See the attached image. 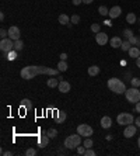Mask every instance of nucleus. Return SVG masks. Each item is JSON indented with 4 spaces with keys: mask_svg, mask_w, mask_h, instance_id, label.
Returning <instances> with one entry per match:
<instances>
[{
    "mask_svg": "<svg viewBox=\"0 0 140 156\" xmlns=\"http://www.w3.org/2000/svg\"><path fill=\"white\" fill-rule=\"evenodd\" d=\"M58 20H59V23H60V24H63V26H66V24H69V23H70V17L67 16V14H60Z\"/></svg>",
    "mask_w": 140,
    "mask_h": 156,
    "instance_id": "21",
    "label": "nucleus"
},
{
    "mask_svg": "<svg viewBox=\"0 0 140 156\" xmlns=\"http://www.w3.org/2000/svg\"><path fill=\"white\" fill-rule=\"evenodd\" d=\"M67 59V55L66 54H60V61H66Z\"/></svg>",
    "mask_w": 140,
    "mask_h": 156,
    "instance_id": "41",
    "label": "nucleus"
},
{
    "mask_svg": "<svg viewBox=\"0 0 140 156\" xmlns=\"http://www.w3.org/2000/svg\"><path fill=\"white\" fill-rule=\"evenodd\" d=\"M20 28L16 27V26H11L9 28V38H11L13 41H17V39H20Z\"/></svg>",
    "mask_w": 140,
    "mask_h": 156,
    "instance_id": "9",
    "label": "nucleus"
},
{
    "mask_svg": "<svg viewBox=\"0 0 140 156\" xmlns=\"http://www.w3.org/2000/svg\"><path fill=\"white\" fill-rule=\"evenodd\" d=\"M87 73H88L90 76H97L98 73H100V68H98L97 65H92V66H90V68H88Z\"/></svg>",
    "mask_w": 140,
    "mask_h": 156,
    "instance_id": "18",
    "label": "nucleus"
},
{
    "mask_svg": "<svg viewBox=\"0 0 140 156\" xmlns=\"http://www.w3.org/2000/svg\"><path fill=\"white\" fill-rule=\"evenodd\" d=\"M98 11H100V14H101V16H108V14H109V9H107L105 6H100Z\"/></svg>",
    "mask_w": 140,
    "mask_h": 156,
    "instance_id": "28",
    "label": "nucleus"
},
{
    "mask_svg": "<svg viewBox=\"0 0 140 156\" xmlns=\"http://www.w3.org/2000/svg\"><path fill=\"white\" fill-rule=\"evenodd\" d=\"M128 52H129V56L130 58H139L140 56V49H139V47H132V48L129 49V51H128Z\"/></svg>",
    "mask_w": 140,
    "mask_h": 156,
    "instance_id": "16",
    "label": "nucleus"
},
{
    "mask_svg": "<svg viewBox=\"0 0 140 156\" xmlns=\"http://www.w3.org/2000/svg\"><path fill=\"white\" fill-rule=\"evenodd\" d=\"M139 31H140V30H139Z\"/></svg>",
    "mask_w": 140,
    "mask_h": 156,
    "instance_id": "50",
    "label": "nucleus"
},
{
    "mask_svg": "<svg viewBox=\"0 0 140 156\" xmlns=\"http://www.w3.org/2000/svg\"><path fill=\"white\" fill-rule=\"evenodd\" d=\"M135 108H136V111L140 114V101H137L136 103V106H135Z\"/></svg>",
    "mask_w": 140,
    "mask_h": 156,
    "instance_id": "40",
    "label": "nucleus"
},
{
    "mask_svg": "<svg viewBox=\"0 0 140 156\" xmlns=\"http://www.w3.org/2000/svg\"><path fill=\"white\" fill-rule=\"evenodd\" d=\"M67 68H69V66H67V63H66V61H60L59 63H58V69H59L60 72H66Z\"/></svg>",
    "mask_w": 140,
    "mask_h": 156,
    "instance_id": "24",
    "label": "nucleus"
},
{
    "mask_svg": "<svg viewBox=\"0 0 140 156\" xmlns=\"http://www.w3.org/2000/svg\"><path fill=\"white\" fill-rule=\"evenodd\" d=\"M0 20H1V21L4 20V14H3V13H0Z\"/></svg>",
    "mask_w": 140,
    "mask_h": 156,
    "instance_id": "46",
    "label": "nucleus"
},
{
    "mask_svg": "<svg viewBox=\"0 0 140 156\" xmlns=\"http://www.w3.org/2000/svg\"><path fill=\"white\" fill-rule=\"evenodd\" d=\"M95 41H97L98 45H107V42L109 41V38H108V35L105 34V32H97L95 34Z\"/></svg>",
    "mask_w": 140,
    "mask_h": 156,
    "instance_id": "10",
    "label": "nucleus"
},
{
    "mask_svg": "<svg viewBox=\"0 0 140 156\" xmlns=\"http://www.w3.org/2000/svg\"><path fill=\"white\" fill-rule=\"evenodd\" d=\"M92 132H94V129H92V127H90L88 124H80L79 127H77V134H80L81 136H86V138H88V136H91Z\"/></svg>",
    "mask_w": 140,
    "mask_h": 156,
    "instance_id": "7",
    "label": "nucleus"
},
{
    "mask_svg": "<svg viewBox=\"0 0 140 156\" xmlns=\"http://www.w3.org/2000/svg\"><path fill=\"white\" fill-rule=\"evenodd\" d=\"M126 23H128V24H135V23H137L136 14H133V13H129V14L126 16Z\"/></svg>",
    "mask_w": 140,
    "mask_h": 156,
    "instance_id": "22",
    "label": "nucleus"
},
{
    "mask_svg": "<svg viewBox=\"0 0 140 156\" xmlns=\"http://www.w3.org/2000/svg\"><path fill=\"white\" fill-rule=\"evenodd\" d=\"M92 144H94V142H92V139L90 138V136H88V138H86V139H84V142H83V145L86 146V149H88V148H92Z\"/></svg>",
    "mask_w": 140,
    "mask_h": 156,
    "instance_id": "29",
    "label": "nucleus"
},
{
    "mask_svg": "<svg viewBox=\"0 0 140 156\" xmlns=\"http://www.w3.org/2000/svg\"><path fill=\"white\" fill-rule=\"evenodd\" d=\"M100 24H98V23H94V24H91V31L92 32H95V34H97V32H100Z\"/></svg>",
    "mask_w": 140,
    "mask_h": 156,
    "instance_id": "33",
    "label": "nucleus"
},
{
    "mask_svg": "<svg viewBox=\"0 0 140 156\" xmlns=\"http://www.w3.org/2000/svg\"><path fill=\"white\" fill-rule=\"evenodd\" d=\"M60 70L59 69H53V68H48V66H35V65H30V66H25L22 68L21 72H20V76H21L24 80H31L35 76L38 75H49V76H56L59 75Z\"/></svg>",
    "mask_w": 140,
    "mask_h": 156,
    "instance_id": "1",
    "label": "nucleus"
},
{
    "mask_svg": "<svg viewBox=\"0 0 140 156\" xmlns=\"http://www.w3.org/2000/svg\"><path fill=\"white\" fill-rule=\"evenodd\" d=\"M135 124H136V127H140V117H137L135 120Z\"/></svg>",
    "mask_w": 140,
    "mask_h": 156,
    "instance_id": "43",
    "label": "nucleus"
},
{
    "mask_svg": "<svg viewBox=\"0 0 140 156\" xmlns=\"http://www.w3.org/2000/svg\"><path fill=\"white\" fill-rule=\"evenodd\" d=\"M46 85H48L49 87H52V89H55V87L59 86V80L58 79H53V76L51 77V79H48V82H46Z\"/></svg>",
    "mask_w": 140,
    "mask_h": 156,
    "instance_id": "19",
    "label": "nucleus"
},
{
    "mask_svg": "<svg viewBox=\"0 0 140 156\" xmlns=\"http://www.w3.org/2000/svg\"><path fill=\"white\" fill-rule=\"evenodd\" d=\"M84 152H86V146H77V153L79 155H84Z\"/></svg>",
    "mask_w": 140,
    "mask_h": 156,
    "instance_id": "36",
    "label": "nucleus"
},
{
    "mask_svg": "<svg viewBox=\"0 0 140 156\" xmlns=\"http://www.w3.org/2000/svg\"><path fill=\"white\" fill-rule=\"evenodd\" d=\"M70 21L73 23V24H79V23H80V16H79V14L71 16V17H70Z\"/></svg>",
    "mask_w": 140,
    "mask_h": 156,
    "instance_id": "32",
    "label": "nucleus"
},
{
    "mask_svg": "<svg viewBox=\"0 0 140 156\" xmlns=\"http://www.w3.org/2000/svg\"><path fill=\"white\" fill-rule=\"evenodd\" d=\"M84 155H86V156H95V152L92 151L91 148H88V149H86V152H84Z\"/></svg>",
    "mask_w": 140,
    "mask_h": 156,
    "instance_id": "35",
    "label": "nucleus"
},
{
    "mask_svg": "<svg viewBox=\"0 0 140 156\" xmlns=\"http://www.w3.org/2000/svg\"><path fill=\"white\" fill-rule=\"evenodd\" d=\"M46 135H48L49 138H56L58 136V129H55V128H51L46 131Z\"/></svg>",
    "mask_w": 140,
    "mask_h": 156,
    "instance_id": "27",
    "label": "nucleus"
},
{
    "mask_svg": "<svg viewBox=\"0 0 140 156\" xmlns=\"http://www.w3.org/2000/svg\"><path fill=\"white\" fill-rule=\"evenodd\" d=\"M137 146L140 148V136H139V139H137Z\"/></svg>",
    "mask_w": 140,
    "mask_h": 156,
    "instance_id": "49",
    "label": "nucleus"
},
{
    "mask_svg": "<svg viewBox=\"0 0 140 156\" xmlns=\"http://www.w3.org/2000/svg\"><path fill=\"white\" fill-rule=\"evenodd\" d=\"M104 24H105V26H108V27H111V26H112L111 20H105V21H104Z\"/></svg>",
    "mask_w": 140,
    "mask_h": 156,
    "instance_id": "42",
    "label": "nucleus"
},
{
    "mask_svg": "<svg viewBox=\"0 0 140 156\" xmlns=\"http://www.w3.org/2000/svg\"><path fill=\"white\" fill-rule=\"evenodd\" d=\"M22 48H24V42H22L21 39L14 41V49H16V51H21Z\"/></svg>",
    "mask_w": 140,
    "mask_h": 156,
    "instance_id": "26",
    "label": "nucleus"
},
{
    "mask_svg": "<svg viewBox=\"0 0 140 156\" xmlns=\"http://www.w3.org/2000/svg\"><path fill=\"white\" fill-rule=\"evenodd\" d=\"M108 87H109V90H112L115 94H122V93L126 92V86H125V83L121 79L118 77H111L109 80H108Z\"/></svg>",
    "mask_w": 140,
    "mask_h": 156,
    "instance_id": "2",
    "label": "nucleus"
},
{
    "mask_svg": "<svg viewBox=\"0 0 140 156\" xmlns=\"http://www.w3.org/2000/svg\"><path fill=\"white\" fill-rule=\"evenodd\" d=\"M122 35H123L126 39H129L132 35H133V31L132 30H123V32H122Z\"/></svg>",
    "mask_w": 140,
    "mask_h": 156,
    "instance_id": "30",
    "label": "nucleus"
},
{
    "mask_svg": "<svg viewBox=\"0 0 140 156\" xmlns=\"http://www.w3.org/2000/svg\"><path fill=\"white\" fill-rule=\"evenodd\" d=\"M137 132V127L133 124H129L125 127V131H123V136L125 138H132L133 135Z\"/></svg>",
    "mask_w": 140,
    "mask_h": 156,
    "instance_id": "8",
    "label": "nucleus"
},
{
    "mask_svg": "<svg viewBox=\"0 0 140 156\" xmlns=\"http://www.w3.org/2000/svg\"><path fill=\"white\" fill-rule=\"evenodd\" d=\"M25 155H27V156H34V155H37V151H35L34 148H30V149H27Z\"/></svg>",
    "mask_w": 140,
    "mask_h": 156,
    "instance_id": "34",
    "label": "nucleus"
},
{
    "mask_svg": "<svg viewBox=\"0 0 140 156\" xmlns=\"http://www.w3.org/2000/svg\"><path fill=\"white\" fill-rule=\"evenodd\" d=\"M71 1H73V4H74V6H79V4L83 3V0H71Z\"/></svg>",
    "mask_w": 140,
    "mask_h": 156,
    "instance_id": "39",
    "label": "nucleus"
},
{
    "mask_svg": "<svg viewBox=\"0 0 140 156\" xmlns=\"http://www.w3.org/2000/svg\"><path fill=\"white\" fill-rule=\"evenodd\" d=\"M116 121H118L119 125H123V127H126V125L132 124V122L135 121V118H133V115H132L130 113H121L118 115Z\"/></svg>",
    "mask_w": 140,
    "mask_h": 156,
    "instance_id": "5",
    "label": "nucleus"
},
{
    "mask_svg": "<svg viewBox=\"0 0 140 156\" xmlns=\"http://www.w3.org/2000/svg\"><path fill=\"white\" fill-rule=\"evenodd\" d=\"M101 127H102L104 129H108L112 127V120H111V117H108V115H105V117H102L101 118Z\"/></svg>",
    "mask_w": 140,
    "mask_h": 156,
    "instance_id": "13",
    "label": "nucleus"
},
{
    "mask_svg": "<svg viewBox=\"0 0 140 156\" xmlns=\"http://www.w3.org/2000/svg\"><path fill=\"white\" fill-rule=\"evenodd\" d=\"M130 48H132V44L129 42V39L123 41V42H122V45H121V49H122V51H129Z\"/></svg>",
    "mask_w": 140,
    "mask_h": 156,
    "instance_id": "25",
    "label": "nucleus"
},
{
    "mask_svg": "<svg viewBox=\"0 0 140 156\" xmlns=\"http://www.w3.org/2000/svg\"><path fill=\"white\" fill-rule=\"evenodd\" d=\"M80 144H81V135L80 134L69 135L65 139V142H63V145H65L67 149H74V148H77Z\"/></svg>",
    "mask_w": 140,
    "mask_h": 156,
    "instance_id": "4",
    "label": "nucleus"
},
{
    "mask_svg": "<svg viewBox=\"0 0 140 156\" xmlns=\"http://www.w3.org/2000/svg\"><path fill=\"white\" fill-rule=\"evenodd\" d=\"M21 107H24L25 110H31V108H32L31 100H30V98H22L21 100Z\"/></svg>",
    "mask_w": 140,
    "mask_h": 156,
    "instance_id": "20",
    "label": "nucleus"
},
{
    "mask_svg": "<svg viewBox=\"0 0 140 156\" xmlns=\"http://www.w3.org/2000/svg\"><path fill=\"white\" fill-rule=\"evenodd\" d=\"M125 97L126 100L130 103V104H136L137 101H140V92L137 87H130V89H126L125 92Z\"/></svg>",
    "mask_w": 140,
    "mask_h": 156,
    "instance_id": "3",
    "label": "nucleus"
},
{
    "mask_svg": "<svg viewBox=\"0 0 140 156\" xmlns=\"http://www.w3.org/2000/svg\"><path fill=\"white\" fill-rule=\"evenodd\" d=\"M49 139H51V138H49L48 135H42V136H39V139H38L39 148H45V146H48Z\"/></svg>",
    "mask_w": 140,
    "mask_h": 156,
    "instance_id": "15",
    "label": "nucleus"
},
{
    "mask_svg": "<svg viewBox=\"0 0 140 156\" xmlns=\"http://www.w3.org/2000/svg\"><path fill=\"white\" fill-rule=\"evenodd\" d=\"M92 1H94V0H83V3H84V4H91Z\"/></svg>",
    "mask_w": 140,
    "mask_h": 156,
    "instance_id": "44",
    "label": "nucleus"
},
{
    "mask_svg": "<svg viewBox=\"0 0 140 156\" xmlns=\"http://www.w3.org/2000/svg\"><path fill=\"white\" fill-rule=\"evenodd\" d=\"M136 66L140 68V56H139V58H136Z\"/></svg>",
    "mask_w": 140,
    "mask_h": 156,
    "instance_id": "45",
    "label": "nucleus"
},
{
    "mask_svg": "<svg viewBox=\"0 0 140 156\" xmlns=\"http://www.w3.org/2000/svg\"><path fill=\"white\" fill-rule=\"evenodd\" d=\"M66 118H67V114H66L65 111H58V115L55 117V121L60 124V122H63Z\"/></svg>",
    "mask_w": 140,
    "mask_h": 156,
    "instance_id": "17",
    "label": "nucleus"
},
{
    "mask_svg": "<svg viewBox=\"0 0 140 156\" xmlns=\"http://www.w3.org/2000/svg\"><path fill=\"white\" fill-rule=\"evenodd\" d=\"M130 83H132V86L133 87H139L140 86V79L139 77H133V79H130Z\"/></svg>",
    "mask_w": 140,
    "mask_h": 156,
    "instance_id": "31",
    "label": "nucleus"
},
{
    "mask_svg": "<svg viewBox=\"0 0 140 156\" xmlns=\"http://www.w3.org/2000/svg\"><path fill=\"white\" fill-rule=\"evenodd\" d=\"M129 42L132 44V45H136V44H137V37H135V35H132V37L129 38Z\"/></svg>",
    "mask_w": 140,
    "mask_h": 156,
    "instance_id": "38",
    "label": "nucleus"
},
{
    "mask_svg": "<svg viewBox=\"0 0 140 156\" xmlns=\"http://www.w3.org/2000/svg\"><path fill=\"white\" fill-rule=\"evenodd\" d=\"M137 47H140V38H137V44H136Z\"/></svg>",
    "mask_w": 140,
    "mask_h": 156,
    "instance_id": "48",
    "label": "nucleus"
},
{
    "mask_svg": "<svg viewBox=\"0 0 140 156\" xmlns=\"http://www.w3.org/2000/svg\"><path fill=\"white\" fill-rule=\"evenodd\" d=\"M122 39H121V37H113L111 38V41H109V45L112 47V48H121V45H122Z\"/></svg>",
    "mask_w": 140,
    "mask_h": 156,
    "instance_id": "14",
    "label": "nucleus"
},
{
    "mask_svg": "<svg viewBox=\"0 0 140 156\" xmlns=\"http://www.w3.org/2000/svg\"><path fill=\"white\" fill-rule=\"evenodd\" d=\"M17 52H18V51L13 49V51H10V52H7V54H6V58H7L9 61H14L17 58Z\"/></svg>",
    "mask_w": 140,
    "mask_h": 156,
    "instance_id": "23",
    "label": "nucleus"
},
{
    "mask_svg": "<svg viewBox=\"0 0 140 156\" xmlns=\"http://www.w3.org/2000/svg\"><path fill=\"white\" fill-rule=\"evenodd\" d=\"M0 37H1V39H3V38H7L9 37V31H7V30H0Z\"/></svg>",
    "mask_w": 140,
    "mask_h": 156,
    "instance_id": "37",
    "label": "nucleus"
},
{
    "mask_svg": "<svg viewBox=\"0 0 140 156\" xmlns=\"http://www.w3.org/2000/svg\"><path fill=\"white\" fill-rule=\"evenodd\" d=\"M122 14V9L119 6H113L112 9H109V18H118L119 16Z\"/></svg>",
    "mask_w": 140,
    "mask_h": 156,
    "instance_id": "11",
    "label": "nucleus"
},
{
    "mask_svg": "<svg viewBox=\"0 0 140 156\" xmlns=\"http://www.w3.org/2000/svg\"><path fill=\"white\" fill-rule=\"evenodd\" d=\"M58 89H59V92H60V93H69V92H70V89H71V86H70L69 82L60 80V82H59V86H58Z\"/></svg>",
    "mask_w": 140,
    "mask_h": 156,
    "instance_id": "12",
    "label": "nucleus"
},
{
    "mask_svg": "<svg viewBox=\"0 0 140 156\" xmlns=\"http://www.w3.org/2000/svg\"><path fill=\"white\" fill-rule=\"evenodd\" d=\"M3 155H6V156H10V155H11V152H3Z\"/></svg>",
    "mask_w": 140,
    "mask_h": 156,
    "instance_id": "47",
    "label": "nucleus"
},
{
    "mask_svg": "<svg viewBox=\"0 0 140 156\" xmlns=\"http://www.w3.org/2000/svg\"><path fill=\"white\" fill-rule=\"evenodd\" d=\"M0 49H1V52H4V54L13 51V49H14V41L9 37L3 38V39L0 41Z\"/></svg>",
    "mask_w": 140,
    "mask_h": 156,
    "instance_id": "6",
    "label": "nucleus"
}]
</instances>
